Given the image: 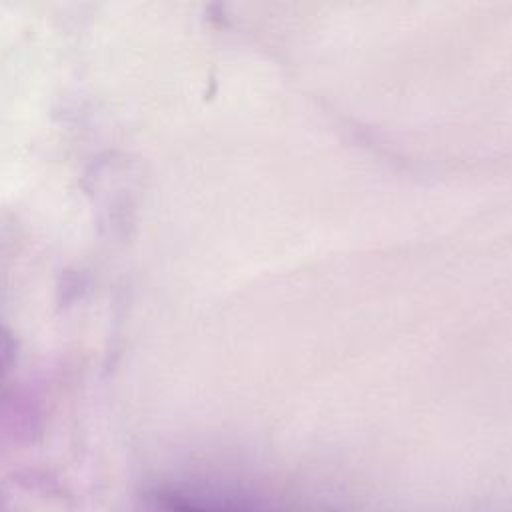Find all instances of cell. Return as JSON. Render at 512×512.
<instances>
[{
	"mask_svg": "<svg viewBox=\"0 0 512 512\" xmlns=\"http://www.w3.org/2000/svg\"><path fill=\"white\" fill-rule=\"evenodd\" d=\"M150 512H224V510H218V508L214 510L210 506H202L198 502H192L180 496H162L150 506Z\"/></svg>",
	"mask_w": 512,
	"mask_h": 512,
	"instance_id": "obj_1",
	"label": "cell"
},
{
	"mask_svg": "<svg viewBox=\"0 0 512 512\" xmlns=\"http://www.w3.org/2000/svg\"><path fill=\"white\" fill-rule=\"evenodd\" d=\"M10 358H12V342H10L8 334H4L0 330V372L6 368Z\"/></svg>",
	"mask_w": 512,
	"mask_h": 512,
	"instance_id": "obj_2",
	"label": "cell"
}]
</instances>
